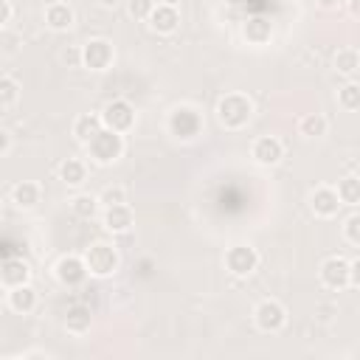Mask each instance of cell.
<instances>
[{
  "mask_svg": "<svg viewBox=\"0 0 360 360\" xmlns=\"http://www.w3.org/2000/svg\"><path fill=\"white\" fill-rule=\"evenodd\" d=\"M332 68H335V73H340V76L352 79V76L360 70V51H357V48H352V45L338 48V51H335V56H332Z\"/></svg>",
  "mask_w": 360,
  "mask_h": 360,
  "instance_id": "d4e9b609",
  "label": "cell"
},
{
  "mask_svg": "<svg viewBox=\"0 0 360 360\" xmlns=\"http://www.w3.org/2000/svg\"><path fill=\"white\" fill-rule=\"evenodd\" d=\"M335 188H338V197H340L343 205H352V208L360 205V174H346V177H340Z\"/></svg>",
  "mask_w": 360,
  "mask_h": 360,
  "instance_id": "484cf974",
  "label": "cell"
},
{
  "mask_svg": "<svg viewBox=\"0 0 360 360\" xmlns=\"http://www.w3.org/2000/svg\"><path fill=\"white\" fill-rule=\"evenodd\" d=\"M253 326L264 335H278L287 326V307L278 298H262L253 307Z\"/></svg>",
  "mask_w": 360,
  "mask_h": 360,
  "instance_id": "8992f818",
  "label": "cell"
},
{
  "mask_svg": "<svg viewBox=\"0 0 360 360\" xmlns=\"http://www.w3.org/2000/svg\"><path fill=\"white\" fill-rule=\"evenodd\" d=\"M343 239H346L352 248H360V208L352 211V214L343 219Z\"/></svg>",
  "mask_w": 360,
  "mask_h": 360,
  "instance_id": "f1b7e54d",
  "label": "cell"
},
{
  "mask_svg": "<svg viewBox=\"0 0 360 360\" xmlns=\"http://www.w3.org/2000/svg\"><path fill=\"white\" fill-rule=\"evenodd\" d=\"M98 200H101V208H107V205H121V202H127V188H124V186H104V188L98 191Z\"/></svg>",
  "mask_w": 360,
  "mask_h": 360,
  "instance_id": "f546056e",
  "label": "cell"
},
{
  "mask_svg": "<svg viewBox=\"0 0 360 360\" xmlns=\"http://www.w3.org/2000/svg\"><path fill=\"white\" fill-rule=\"evenodd\" d=\"M225 3H231V6H239V3H245V0H225Z\"/></svg>",
  "mask_w": 360,
  "mask_h": 360,
  "instance_id": "60d3db41",
  "label": "cell"
},
{
  "mask_svg": "<svg viewBox=\"0 0 360 360\" xmlns=\"http://www.w3.org/2000/svg\"><path fill=\"white\" fill-rule=\"evenodd\" d=\"M11 146H14L11 132L8 129H0V158H8L11 155Z\"/></svg>",
  "mask_w": 360,
  "mask_h": 360,
  "instance_id": "d590c367",
  "label": "cell"
},
{
  "mask_svg": "<svg viewBox=\"0 0 360 360\" xmlns=\"http://www.w3.org/2000/svg\"><path fill=\"white\" fill-rule=\"evenodd\" d=\"M124 149H127V138L121 132H115V129H107V127H101L90 138V143L84 146L87 160L93 166H112V163H118L124 158Z\"/></svg>",
  "mask_w": 360,
  "mask_h": 360,
  "instance_id": "3957f363",
  "label": "cell"
},
{
  "mask_svg": "<svg viewBox=\"0 0 360 360\" xmlns=\"http://www.w3.org/2000/svg\"><path fill=\"white\" fill-rule=\"evenodd\" d=\"M115 62V48L110 39L104 37H93L87 42H82V68L93 70V73H104L110 70Z\"/></svg>",
  "mask_w": 360,
  "mask_h": 360,
  "instance_id": "52a82bcc",
  "label": "cell"
},
{
  "mask_svg": "<svg viewBox=\"0 0 360 360\" xmlns=\"http://www.w3.org/2000/svg\"><path fill=\"white\" fill-rule=\"evenodd\" d=\"M259 262H262L259 250L253 245H248V242H233L231 248H225V256H222V264L233 278L253 276L259 270Z\"/></svg>",
  "mask_w": 360,
  "mask_h": 360,
  "instance_id": "5b68a950",
  "label": "cell"
},
{
  "mask_svg": "<svg viewBox=\"0 0 360 360\" xmlns=\"http://www.w3.org/2000/svg\"><path fill=\"white\" fill-rule=\"evenodd\" d=\"M62 59L68 62V68H82V45H73L62 53Z\"/></svg>",
  "mask_w": 360,
  "mask_h": 360,
  "instance_id": "1f68e13d",
  "label": "cell"
},
{
  "mask_svg": "<svg viewBox=\"0 0 360 360\" xmlns=\"http://www.w3.org/2000/svg\"><path fill=\"white\" fill-rule=\"evenodd\" d=\"M158 3H166V6H180L183 0H158Z\"/></svg>",
  "mask_w": 360,
  "mask_h": 360,
  "instance_id": "ab89813d",
  "label": "cell"
},
{
  "mask_svg": "<svg viewBox=\"0 0 360 360\" xmlns=\"http://www.w3.org/2000/svg\"><path fill=\"white\" fill-rule=\"evenodd\" d=\"M338 107L340 110H346V112H357L360 110V82H346V84H340L338 87Z\"/></svg>",
  "mask_w": 360,
  "mask_h": 360,
  "instance_id": "4316f807",
  "label": "cell"
},
{
  "mask_svg": "<svg viewBox=\"0 0 360 360\" xmlns=\"http://www.w3.org/2000/svg\"><path fill=\"white\" fill-rule=\"evenodd\" d=\"M59 180L65 186H70V188L84 186V180H87V160H82V158H65L59 163Z\"/></svg>",
  "mask_w": 360,
  "mask_h": 360,
  "instance_id": "603a6c76",
  "label": "cell"
},
{
  "mask_svg": "<svg viewBox=\"0 0 360 360\" xmlns=\"http://www.w3.org/2000/svg\"><path fill=\"white\" fill-rule=\"evenodd\" d=\"M31 264L22 259V256H6L3 264H0V284L3 290H11V287H20V284H31Z\"/></svg>",
  "mask_w": 360,
  "mask_h": 360,
  "instance_id": "4fadbf2b",
  "label": "cell"
},
{
  "mask_svg": "<svg viewBox=\"0 0 360 360\" xmlns=\"http://www.w3.org/2000/svg\"><path fill=\"white\" fill-rule=\"evenodd\" d=\"M242 37H245L248 45L264 48V45H270V39H273V22L264 20V17H250V20L242 22Z\"/></svg>",
  "mask_w": 360,
  "mask_h": 360,
  "instance_id": "d6986e66",
  "label": "cell"
},
{
  "mask_svg": "<svg viewBox=\"0 0 360 360\" xmlns=\"http://www.w3.org/2000/svg\"><path fill=\"white\" fill-rule=\"evenodd\" d=\"M17 101H20V82L14 76L3 73L0 76V110L8 112V110H14Z\"/></svg>",
  "mask_w": 360,
  "mask_h": 360,
  "instance_id": "83f0119b",
  "label": "cell"
},
{
  "mask_svg": "<svg viewBox=\"0 0 360 360\" xmlns=\"http://www.w3.org/2000/svg\"><path fill=\"white\" fill-rule=\"evenodd\" d=\"M87 276H90L87 262H84V256H79V253H65V256H59V259L53 262V278H56L62 287H68V290L82 287V284L87 281Z\"/></svg>",
  "mask_w": 360,
  "mask_h": 360,
  "instance_id": "9c48e42d",
  "label": "cell"
},
{
  "mask_svg": "<svg viewBox=\"0 0 360 360\" xmlns=\"http://www.w3.org/2000/svg\"><path fill=\"white\" fill-rule=\"evenodd\" d=\"M68 208H70L73 217H79V219H93V217H98V211H101V200H98V194L79 191V194H73V197L68 200Z\"/></svg>",
  "mask_w": 360,
  "mask_h": 360,
  "instance_id": "cb8c5ba5",
  "label": "cell"
},
{
  "mask_svg": "<svg viewBox=\"0 0 360 360\" xmlns=\"http://www.w3.org/2000/svg\"><path fill=\"white\" fill-rule=\"evenodd\" d=\"M84 262H87V270L93 278H110L118 273V264H121V256H118V248L112 242H90L84 248Z\"/></svg>",
  "mask_w": 360,
  "mask_h": 360,
  "instance_id": "277c9868",
  "label": "cell"
},
{
  "mask_svg": "<svg viewBox=\"0 0 360 360\" xmlns=\"http://www.w3.org/2000/svg\"><path fill=\"white\" fill-rule=\"evenodd\" d=\"M349 287L360 290V256L349 262Z\"/></svg>",
  "mask_w": 360,
  "mask_h": 360,
  "instance_id": "e575fe53",
  "label": "cell"
},
{
  "mask_svg": "<svg viewBox=\"0 0 360 360\" xmlns=\"http://www.w3.org/2000/svg\"><path fill=\"white\" fill-rule=\"evenodd\" d=\"M96 3H98L101 8H115V6L121 3V0H96Z\"/></svg>",
  "mask_w": 360,
  "mask_h": 360,
  "instance_id": "f35d334b",
  "label": "cell"
},
{
  "mask_svg": "<svg viewBox=\"0 0 360 360\" xmlns=\"http://www.w3.org/2000/svg\"><path fill=\"white\" fill-rule=\"evenodd\" d=\"M101 225H104L107 233H127V231H132V225H135V214H132L129 202L101 208Z\"/></svg>",
  "mask_w": 360,
  "mask_h": 360,
  "instance_id": "2e32d148",
  "label": "cell"
},
{
  "mask_svg": "<svg viewBox=\"0 0 360 360\" xmlns=\"http://www.w3.org/2000/svg\"><path fill=\"white\" fill-rule=\"evenodd\" d=\"M135 121H138V112H135L132 101H127V98H110L101 107V124L107 129H115V132L127 135V132L135 129Z\"/></svg>",
  "mask_w": 360,
  "mask_h": 360,
  "instance_id": "ba28073f",
  "label": "cell"
},
{
  "mask_svg": "<svg viewBox=\"0 0 360 360\" xmlns=\"http://www.w3.org/2000/svg\"><path fill=\"white\" fill-rule=\"evenodd\" d=\"M101 127H104V124H101V112H79V115L73 118V124H70V135L76 138V143L87 146L90 138H93Z\"/></svg>",
  "mask_w": 360,
  "mask_h": 360,
  "instance_id": "44dd1931",
  "label": "cell"
},
{
  "mask_svg": "<svg viewBox=\"0 0 360 360\" xmlns=\"http://www.w3.org/2000/svg\"><path fill=\"white\" fill-rule=\"evenodd\" d=\"M318 281H321L326 290H335V292L346 290V287H349V259L340 256V253L326 256V259L321 262V267H318Z\"/></svg>",
  "mask_w": 360,
  "mask_h": 360,
  "instance_id": "30bf717a",
  "label": "cell"
},
{
  "mask_svg": "<svg viewBox=\"0 0 360 360\" xmlns=\"http://www.w3.org/2000/svg\"><path fill=\"white\" fill-rule=\"evenodd\" d=\"M65 329L76 338L87 335L93 329V309L87 304H70L65 312Z\"/></svg>",
  "mask_w": 360,
  "mask_h": 360,
  "instance_id": "ffe728a7",
  "label": "cell"
},
{
  "mask_svg": "<svg viewBox=\"0 0 360 360\" xmlns=\"http://www.w3.org/2000/svg\"><path fill=\"white\" fill-rule=\"evenodd\" d=\"M340 205H343V202H340L335 186L321 183V186H315V188L309 191V208H312V214L321 217V219H332V217H338Z\"/></svg>",
  "mask_w": 360,
  "mask_h": 360,
  "instance_id": "8fae6325",
  "label": "cell"
},
{
  "mask_svg": "<svg viewBox=\"0 0 360 360\" xmlns=\"http://www.w3.org/2000/svg\"><path fill=\"white\" fill-rule=\"evenodd\" d=\"M37 304H39V295L31 284H20V287L6 290V307L17 315H31L37 309Z\"/></svg>",
  "mask_w": 360,
  "mask_h": 360,
  "instance_id": "ac0fdd59",
  "label": "cell"
},
{
  "mask_svg": "<svg viewBox=\"0 0 360 360\" xmlns=\"http://www.w3.org/2000/svg\"><path fill=\"white\" fill-rule=\"evenodd\" d=\"M329 132V118L323 112H304L298 118V135L307 141H318Z\"/></svg>",
  "mask_w": 360,
  "mask_h": 360,
  "instance_id": "7402d4cb",
  "label": "cell"
},
{
  "mask_svg": "<svg viewBox=\"0 0 360 360\" xmlns=\"http://www.w3.org/2000/svg\"><path fill=\"white\" fill-rule=\"evenodd\" d=\"M214 112H217L219 127L236 132V129H245V127L253 121L256 104H253V98H250L248 93H242V90H228L225 96H219Z\"/></svg>",
  "mask_w": 360,
  "mask_h": 360,
  "instance_id": "6da1fadb",
  "label": "cell"
},
{
  "mask_svg": "<svg viewBox=\"0 0 360 360\" xmlns=\"http://www.w3.org/2000/svg\"><path fill=\"white\" fill-rule=\"evenodd\" d=\"M250 158H253V163H259V166H276V163H281V158H284V143H281V138H276V135H259V138H253V143H250Z\"/></svg>",
  "mask_w": 360,
  "mask_h": 360,
  "instance_id": "7c38bea8",
  "label": "cell"
},
{
  "mask_svg": "<svg viewBox=\"0 0 360 360\" xmlns=\"http://www.w3.org/2000/svg\"><path fill=\"white\" fill-rule=\"evenodd\" d=\"M346 11H349V17L360 20V0H346Z\"/></svg>",
  "mask_w": 360,
  "mask_h": 360,
  "instance_id": "8d00e7d4",
  "label": "cell"
},
{
  "mask_svg": "<svg viewBox=\"0 0 360 360\" xmlns=\"http://www.w3.org/2000/svg\"><path fill=\"white\" fill-rule=\"evenodd\" d=\"M14 20V3L11 0H0V25L8 28Z\"/></svg>",
  "mask_w": 360,
  "mask_h": 360,
  "instance_id": "d6a6232c",
  "label": "cell"
},
{
  "mask_svg": "<svg viewBox=\"0 0 360 360\" xmlns=\"http://www.w3.org/2000/svg\"><path fill=\"white\" fill-rule=\"evenodd\" d=\"M42 20L51 31H70L76 25V11L70 3L65 0H51L45 8H42Z\"/></svg>",
  "mask_w": 360,
  "mask_h": 360,
  "instance_id": "5bb4252c",
  "label": "cell"
},
{
  "mask_svg": "<svg viewBox=\"0 0 360 360\" xmlns=\"http://www.w3.org/2000/svg\"><path fill=\"white\" fill-rule=\"evenodd\" d=\"M318 3V8H323V11H332V8H338L343 0H315Z\"/></svg>",
  "mask_w": 360,
  "mask_h": 360,
  "instance_id": "74e56055",
  "label": "cell"
},
{
  "mask_svg": "<svg viewBox=\"0 0 360 360\" xmlns=\"http://www.w3.org/2000/svg\"><path fill=\"white\" fill-rule=\"evenodd\" d=\"M146 25H149L155 34H160V37H169V34H174V31L180 28V11H177V6H166V3H158V6L152 8V14H149Z\"/></svg>",
  "mask_w": 360,
  "mask_h": 360,
  "instance_id": "e0dca14e",
  "label": "cell"
},
{
  "mask_svg": "<svg viewBox=\"0 0 360 360\" xmlns=\"http://www.w3.org/2000/svg\"><path fill=\"white\" fill-rule=\"evenodd\" d=\"M202 129H205V118L194 104H177L166 115V132L174 141H183V143L197 141L202 135Z\"/></svg>",
  "mask_w": 360,
  "mask_h": 360,
  "instance_id": "7a4b0ae2",
  "label": "cell"
},
{
  "mask_svg": "<svg viewBox=\"0 0 360 360\" xmlns=\"http://www.w3.org/2000/svg\"><path fill=\"white\" fill-rule=\"evenodd\" d=\"M8 200L14 208L20 211H31L42 202V186L37 180H17L11 188H8Z\"/></svg>",
  "mask_w": 360,
  "mask_h": 360,
  "instance_id": "9a60e30c",
  "label": "cell"
},
{
  "mask_svg": "<svg viewBox=\"0 0 360 360\" xmlns=\"http://www.w3.org/2000/svg\"><path fill=\"white\" fill-rule=\"evenodd\" d=\"M14 360H51V354H48L45 349H25V352H20Z\"/></svg>",
  "mask_w": 360,
  "mask_h": 360,
  "instance_id": "836d02e7",
  "label": "cell"
},
{
  "mask_svg": "<svg viewBox=\"0 0 360 360\" xmlns=\"http://www.w3.org/2000/svg\"><path fill=\"white\" fill-rule=\"evenodd\" d=\"M158 6V0H127V11H129V17L132 20H149V14H152V8Z\"/></svg>",
  "mask_w": 360,
  "mask_h": 360,
  "instance_id": "4dcf8cb0",
  "label": "cell"
}]
</instances>
